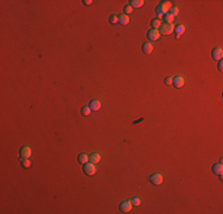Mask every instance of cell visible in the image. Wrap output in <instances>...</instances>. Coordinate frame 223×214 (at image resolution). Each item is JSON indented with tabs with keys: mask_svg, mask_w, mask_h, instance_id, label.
Listing matches in <instances>:
<instances>
[{
	"mask_svg": "<svg viewBox=\"0 0 223 214\" xmlns=\"http://www.w3.org/2000/svg\"><path fill=\"white\" fill-rule=\"evenodd\" d=\"M172 3L171 1H161L159 5H157L156 6V10H154V12H156V14H157V18H163L164 17V14H166V13H169L170 12V10L172 8Z\"/></svg>",
	"mask_w": 223,
	"mask_h": 214,
	"instance_id": "obj_1",
	"label": "cell"
},
{
	"mask_svg": "<svg viewBox=\"0 0 223 214\" xmlns=\"http://www.w3.org/2000/svg\"><path fill=\"white\" fill-rule=\"evenodd\" d=\"M82 170L87 176H94L97 171V168L95 165V163L93 162H87L84 164H82Z\"/></svg>",
	"mask_w": 223,
	"mask_h": 214,
	"instance_id": "obj_2",
	"label": "cell"
},
{
	"mask_svg": "<svg viewBox=\"0 0 223 214\" xmlns=\"http://www.w3.org/2000/svg\"><path fill=\"white\" fill-rule=\"evenodd\" d=\"M160 36H161V33L158 29H151L146 33V37L148 41H158L160 38Z\"/></svg>",
	"mask_w": 223,
	"mask_h": 214,
	"instance_id": "obj_3",
	"label": "cell"
},
{
	"mask_svg": "<svg viewBox=\"0 0 223 214\" xmlns=\"http://www.w3.org/2000/svg\"><path fill=\"white\" fill-rule=\"evenodd\" d=\"M159 31L161 34H170L175 31V25L170 23H163L161 26L159 27Z\"/></svg>",
	"mask_w": 223,
	"mask_h": 214,
	"instance_id": "obj_4",
	"label": "cell"
},
{
	"mask_svg": "<svg viewBox=\"0 0 223 214\" xmlns=\"http://www.w3.org/2000/svg\"><path fill=\"white\" fill-rule=\"evenodd\" d=\"M150 181H151L152 184H154V186H159V184L163 183L164 177H163V175H161L160 172H153V174L150 176Z\"/></svg>",
	"mask_w": 223,
	"mask_h": 214,
	"instance_id": "obj_5",
	"label": "cell"
},
{
	"mask_svg": "<svg viewBox=\"0 0 223 214\" xmlns=\"http://www.w3.org/2000/svg\"><path fill=\"white\" fill-rule=\"evenodd\" d=\"M184 83H185V77L183 75H177V76H175L172 79V86L175 88H177V89L182 88L184 86Z\"/></svg>",
	"mask_w": 223,
	"mask_h": 214,
	"instance_id": "obj_6",
	"label": "cell"
},
{
	"mask_svg": "<svg viewBox=\"0 0 223 214\" xmlns=\"http://www.w3.org/2000/svg\"><path fill=\"white\" fill-rule=\"evenodd\" d=\"M132 207H133V203H132L131 200H125V201H122V202L119 205V209H120L122 213L129 212V210L132 209Z\"/></svg>",
	"mask_w": 223,
	"mask_h": 214,
	"instance_id": "obj_7",
	"label": "cell"
},
{
	"mask_svg": "<svg viewBox=\"0 0 223 214\" xmlns=\"http://www.w3.org/2000/svg\"><path fill=\"white\" fill-rule=\"evenodd\" d=\"M32 155V150L29 145H23L19 150V156L22 158H30V156Z\"/></svg>",
	"mask_w": 223,
	"mask_h": 214,
	"instance_id": "obj_8",
	"label": "cell"
},
{
	"mask_svg": "<svg viewBox=\"0 0 223 214\" xmlns=\"http://www.w3.org/2000/svg\"><path fill=\"white\" fill-rule=\"evenodd\" d=\"M211 57L215 61H219L223 57V49L222 48H215L211 50Z\"/></svg>",
	"mask_w": 223,
	"mask_h": 214,
	"instance_id": "obj_9",
	"label": "cell"
},
{
	"mask_svg": "<svg viewBox=\"0 0 223 214\" xmlns=\"http://www.w3.org/2000/svg\"><path fill=\"white\" fill-rule=\"evenodd\" d=\"M141 50H142L144 54H147V55H150V54L153 51V44H152L151 42H146V43L142 44Z\"/></svg>",
	"mask_w": 223,
	"mask_h": 214,
	"instance_id": "obj_10",
	"label": "cell"
},
{
	"mask_svg": "<svg viewBox=\"0 0 223 214\" xmlns=\"http://www.w3.org/2000/svg\"><path fill=\"white\" fill-rule=\"evenodd\" d=\"M88 106L90 107V110H91V111H99V110L101 108V101L94 99V100H91V101L89 102Z\"/></svg>",
	"mask_w": 223,
	"mask_h": 214,
	"instance_id": "obj_11",
	"label": "cell"
},
{
	"mask_svg": "<svg viewBox=\"0 0 223 214\" xmlns=\"http://www.w3.org/2000/svg\"><path fill=\"white\" fill-rule=\"evenodd\" d=\"M175 36H176V38H180L182 37V34L185 32V25L180 24V25H177L175 26Z\"/></svg>",
	"mask_w": 223,
	"mask_h": 214,
	"instance_id": "obj_12",
	"label": "cell"
},
{
	"mask_svg": "<svg viewBox=\"0 0 223 214\" xmlns=\"http://www.w3.org/2000/svg\"><path fill=\"white\" fill-rule=\"evenodd\" d=\"M211 170H212V172H214L215 175H221V174L223 172V165H222V163H215V164H212Z\"/></svg>",
	"mask_w": 223,
	"mask_h": 214,
	"instance_id": "obj_13",
	"label": "cell"
},
{
	"mask_svg": "<svg viewBox=\"0 0 223 214\" xmlns=\"http://www.w3.org/2000/svg\"><path fill=\"white\" fill-rule=\"evenodd\" d=\"M101 160V155L99 152H93L89 155V162H93V163H99Z\"/></svg>",
	"mask_w": 223,
	"mask_h": 214,
	"instance_id": "obj_14",
	"label": "cell"
},
{
	"mask_svg": "<svg viewBox=\"0 0 223 214\" xmlns=\"http://www.w3.org/2000/svg\"><path fill=\"white\" fill-rule=\"evenodd\" d=\"M128 23H129V17H128L127 14L123 13V14H120V15H119V24H120V25L123 26V25H127Z\"/></svg>",
	"mask_w": 223,
	"mask_h": 214,
	"instance_id": "obj_15",
	"label": "cell"
},
{
	"mask_svg": "<svg viewBox=\"0 0 223 214\" xmlns=\"http://www.w3.org/2000/svg\"><path fill=\"white\" fill-rule=\"evenodd\" d=\"M144 4H145L144 0H131V1H129V5H131L133 8H139V7L144 6Z\"/></svg>",
	"mask_w": 223,
	"mask_h": 214,
	"instance_id": "obj_16",
	"label": "cell"
},
{
	"mask_svg": "<svg viewBox=\"0 0 223 214\" xmlns=\"http://www.w3.org/2000/svg\"><path fill=\"white\" fill-rule=\"evenodd\" d=\"M77 160H79V163H80V164H84V163L89 162V156H88L87 153H83V152H82V153L79 155Z\"/></svg>",
	"mask_w": 223,
	"mask_h": 214,
	"instance_id": "obj_17",
	"label": "cell"
},
{
	"mask_svg": "<svg viewBox=\"0 0 223 214\" xmlns=\"http://www.w3.org/2000/svg\"><path fill=\"white\" fill-rule=\"evenodd\" d=\"M161 24H163V22H161V19H159V18H154V19L151 20V26H152V29H158V30H159V27L161 26Z\"/></svg>",
	"mask_w": 223,
	"mask_h": 214,
	"instance_id": "obj_18",
	"label": "cell"
},
{
	"mask_svg": "<svg viewBox=\"0 0 223 214\" xmlns=\"http://www.w3.org/2000/svg\"><path fill=\"white\" fill-rule=\"evenodd\" d=\"M163 19L165 20V23H170V24H173V20H175V17L169 12V13H166V14H164V17H163Z\"/></svg>",
	"mask_w": 223,
	"mask_h": 214,
	"instance_id": "obj_19",
	"label": "cell"
},
{
	"mask_svg": "<svg viewBox=\"0 0 223 214\" xmlns=\"http://www.w3.org/2000/svg\"><path fill=\"white\" fill-rule=\"evenodd\" d=\"M31 160H30V158H22V160H20V165L23 167V168H30L31 167Z\"/></svg>",
	"mask_w": 223,
	"mask_h": 214,
	"instance_id": "obj_20",
	"label": "cell"
},
{
	"mask_svg": "<svg viewBox=\"0 0 223 214\" xmlns=\"http://www.w3.org/2000/svg\"><path fill=\"white\" fill-rule=\"evenodd\" d=\"M109 23L110 24H119V15H116V14H112L110 17H109Z\"/></svg>",
	"mask_w": 223,
	"mask_h": 214,
	"instance_id": "obj_21",
	"label": "cell"
},
{
	"mask_svg": "<svg viewBox=\"0 0 223 214\" xmlns=\"http://www.w3.org/2000/svg\"><path fill=\"white\" fill-rule=\"evenodd\" d=\"M123 12H125V14H127V15H129V14H132V12H133V7L131 6V5H125L123 6Z\"/></svg>",
	"mask_w": 223,
	"mask_h": 214,
	"instance_id": "obj_22",
	"label": "cell"
},
{
	"mask_svg": "<svg viewBox=\"0 0 223 214\" xmlns=\"http://www.w3.org/2000/svg\"><path fill=\"white\" fill-rule=\"evenodd\" d=\"M90 112H91V110H90L89 106H84V107H82V108H81V114L82 115H89Z\"/></svg>",
	"mask_w": 223,
	"mask_h": 214,
	"instance_id": "obj_23",
	"label": "cell"
},
{
	"mask_svg": "<svg viewBox=\"0 0 223 214\" xmlns=\"http://www.w3.org/2000/svg\"><path fill=\"white\" fill-rule=\"evenodd\" d=\"M170 13H171L173 17H176V15L179 13V8H178V7H176V6H172V8L170 10Z\"/></svg>",
	"mask_w": 223,
	"mask_h": 214,
	"instance_id": "obj_24",
	"label": "cell"
},
{
	"mask_svg": "<svg viewBox=\"0 0 223 214\" xmlns=\"http://www.w3.org/2000/svg\"><path fill=\"white\" fill-rule=\"evenodd\" d=\"M131 201H132L133 206H140V203H141V199L140 198H133Z\"/></svg>",
	"mask_w": 223,
	"mask_h": 214,
	"instance_id": "obj_25",
	"label": "cell"
},
{
	"mask_svg": "<svg viewBox=\"0 0 223 214\" xmlns=\"http://www.w3.org/2000/svg\"><path fill=\"white\" fill-rule=\"evenodd\" d=\"M172 79H173V77H171V76H167V77H165L164 83H165L166 86H170V84H172Z\"/></svg>",
	"mask_w": 223,
	"mask_h": 214,
	"instance_id": "obj_26",
	"label": "cell"
},
{
	"mask_svg": "<svg viewBox=\"0 0 223 214\" xmlns=\"http://www.w3.org/2000/svg\"><path fill=\"white\" fill-rule=\"evenodd\" d=\"M217 62H218L217 63V69H218V71H222L223 70V62H222V60H219Z\"/></svg>",
	"mask_w": 223,
	"mask_h": 214,
	"instance_id": "obj_27",
	"label": "cell"
},
{
	"mask_svg": "<svg viewBox=\"0 0 223 214\" xmlns=\"http://www.w3.org/2000/svg\"><path fill=\"white\" fill-rule=\"evenodd\" d=\"M91 3H93L91 0H83V4H84V5H87V6L91 5Z\"/></svg>",
	"mask_w": 223,
	"mask_h": 214,
	"instance_id": "obj_28",
	"label": "cell"
}]
</instances>
